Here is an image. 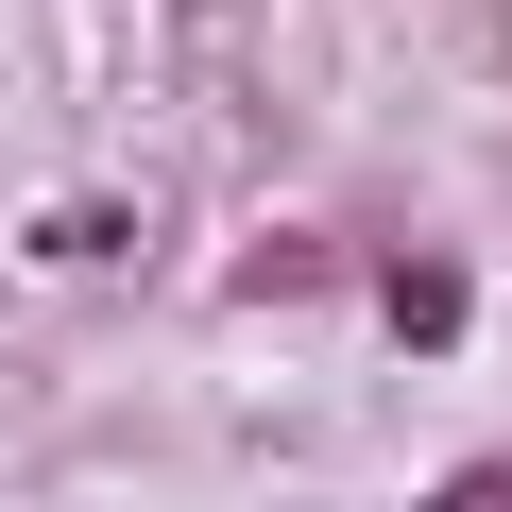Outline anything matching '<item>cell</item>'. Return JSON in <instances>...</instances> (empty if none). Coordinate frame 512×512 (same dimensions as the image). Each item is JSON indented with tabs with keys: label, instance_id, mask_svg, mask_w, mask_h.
<instances>
[{
	"label": "cell",
	"instance_id": "cell-1",
	"mask_svg": "<svg viewBox=\"0 0 512 512\" xmlns=\"http://www.w3.org/2000/svg\"><path fill=\"white\" fill-rule=\"evenodd\" d=\"M393 325H410V342H444V325H461V274H427V256H410V274H393Z\"/></svg>",
	"mask_w": 512,
	"mask_h": 512
},
{
	"label": "cell",
	"instance_id": "cell-2",
	"mask_svg": "<svg viewBox=\"0 0 512 512\" xmlns=\"http://www.w3.org/2000/svg\"><path fill=\"white\" fill-rule=\"evenodd\" d=\"M427 512H512V461H461V478H444Z\"/></svg>",
	"mask_w": 512,
	"mask_h": 512
}]
</instances>
